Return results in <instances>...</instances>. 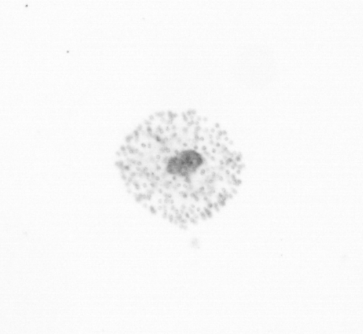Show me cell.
I'll list each match as a JSON object with an SVG mask.
<instances>
[{
	"mask_svg": "<svg viewBox=\"0 0 363 334\" xmlns=\"http://www.w3.org/2000/svg\"><path fill=\"white\" fill-rule=\"evenodd\" d=\"M221 134L192 111L162 113L131 137L118 166L125 174L170 186L230 184L243 166Z\"/></svg>",
	"mask_w": 363,
	"mask_h": 334,
	"instance_id": "obj_1",
	"label": "cell"
}]
</instances>
